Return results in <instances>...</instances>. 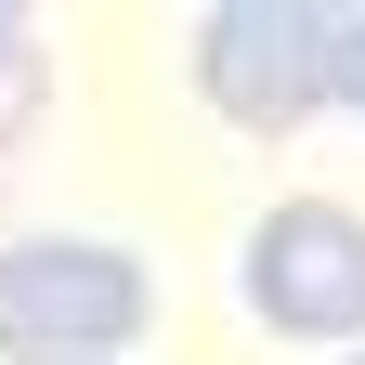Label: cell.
<instances>
[{
  "mask_svg": "<svg viewBox=\"0 0 365 365\" xmlns=\"http://www.w3.org/2000/svg\"><path fill=\"white\" fill-rule=\"evenodd\" d=\"M39 105H53V53H39V26H26V0H0V157L39 130Z\"/></svg>",
  "mask_w": 365,
  "mask_h": 365,
  "instance_id": "277c9868",
  "label": "cell"
},
{
  "mask_svg": "<svg viewBox=\"0 0 365 365\" xmlns=\"http://www.w3.org/2000/svg\"><path fill=\"white\" fill-rule=\"evenodd\" d=\"M327 105L365 118V0H327Z\"/></svg>",
  "mask_w": 365,
  "mask_h": 365,
  "instance_id": "5b68a950",
  "label": "cell"
},
{
  "mask_svg": "<svg viewBox=\"0 0 365 365\" xmlns=\"http://www.w3.org/2000/svg\"><path fill=\"white\" fill-rule=\"evenodd\" d=\"M144 313H157V274L105 235L0 248V352L14 365H105V352L144 339Z\"/></svg>",
  "mask_w": 365,
  "mask_h": 365,
  "instance_id": "6da1fadb",
  "label": "cell"
},
{
  "mask_svg": "<svg viewBox=\"0 0 365 365\" xmlns=\"http://www.w3.org/2000/svg\"><path fill=\"white\" fill-rule=\"evenodd\" d=\"M248 313L274 339H365V222L339 196H287L248 235Z\"/></svg>",
  "mask_w": 365,
  "mask_h": 365,
  "instance_id": "3957f363",
  "label": "cell"
},
{
  "mask_svg": "<svg viewBox=\"0 0 365 365\" xmlns=\"http://www.w3.org/2000/svg\"><path fill=\"white\" fill-rule=\"evenodd\" d=\"M339 365H365V352H339Z\"/></svg>",
  "mask_w": 365,
  "mask_h": 365,
  "instance_id": "8992f818",
  "label": "cell"
},
{
  "mask_svg": "<svg viewBox=\"0 0 365 365\" xmlns=\"http://www.w3.org/2000/svg\"><path fill=\"white\" fill-rule=\"evenodd\" d=\"M196 91L248 144H287V130L327 118V0H222L196 26Z\"/></svg>",
  "mask_w": 365,
  "mask_h": 365,
  "instance_id": "7a4b0ae2",
  "label": "cell"
}]
</instances>
